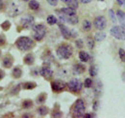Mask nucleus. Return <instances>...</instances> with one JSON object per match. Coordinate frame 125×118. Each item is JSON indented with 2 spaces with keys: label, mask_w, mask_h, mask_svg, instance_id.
<instances>
[{
  "label": "nucleus",
  "mask_w": 125,
  "mask_h": 118,
  "mask_svg": "<svg viewBox=\"0 0 125 118\" xmlns=\"http://www.w3.org/2000/svg\"><path fill=\"white\" fill-rule=\"evenodd\" d=\"M22 1H25L26 2V1H30V0H22Z\"/></svg>",
  "instance_id": "nucleus-45"
},
{
  "label": "nucleus",
  "mask_w": 125,
  "mask_h": 118,
  "mask_svg": "<svg viewBox=\"0 0 125 118\" xmlns=\"http://www.w3.org/2000/svg\"><path fill=\"white\" fill-rule=\"evenodd\" d=\"M33 33H34V39L36 41H42L46 34V27L43 24L34 25L33 26Z\"/></svg>",
  "instance_id": "nucleus-4"
},
{
  "label": "nucleus",
  "mask_w": 125,
  "mask_h": 118,
  "mask_svg": "<svg viewBox=\"0 0 125 118\" xmlns=\"http://www.w3.org/2000/svg\"><path fill=\"white\" fill-rule=\"evenodd\" d=\"M105 37H106V34L104 32H98V33L95 34L94 40L97 41V42H101V41H103L105 39Z\"/></svg>",
  "instance_id": "nucleus-22"
},
{
  "label": "nucleus",
  "mask_w": 125,
  "mask_h": 118,
  "mask_svg": "<svg viewBox=\"0 0 125 118\" xmlns=\"http://www.w3.org/2000/svg\"><path fill=\"white\" fill-rule=\"evenodd\" d=\"M41 74H42L43 77H45V78H50V77L52 76V74H53V72H52V70H51L50 68H48V67H42V68L41 69Z\"/></svg>",
  "instance_id": "nucleus-13"
},
{
  "label": "nucleus",
  "mask_w": 125,
  "mask_h": 118,
  "mask_svg": "<svg viewBox=\"0 0 125 118\" xmlns=\"http://www.w3.org/2000/svg\"><path fill=\"white\" fill-rule=\"evenodd\" d=\"M94 24L95 26V28L98 30H103L106 28L107 26V21H106V18L102 15H99L97 17H95L94 21Z\"/></svg>",
  "instance_id": "nucleus-8"
},
{
  "label": "nucleus",
  "mask_w": 125,
  "mask_h": 118,
  "mask_svg": "<svg viewBox=\"0 0 125 118\" xmlns=\"http://www.w3.org/2000/svg\"><path fill=\"white\" fill-rule=\"evenodd\" d=\"M118 54H119V57L121 59V61L125 62V50L122 48H119L118 49Z\"/></svg>",
  "instance_id": "nucleus-30"
},
{
  "label": "nucleus",
  "mask_w": 125,
  "mask_h": 118,
  "mask_svg": "<svg viewBox=\"0 0 125 118\" xmlns=\"http://www.w3.org/2000/svg\"><path fill=\"white\" fill-rule=\"evenodd\" d=\"M59 27H60V30H61L62 35L65 38V39H69V38L72 36V32L68 29L66 26H64L63 24H59Z\"/></svg>",
  "instance_id": "nucleus-11"
},
{
  "label": "nucleus",
  "mask_w": 125,
  "mask_h": 118,
  "mask_svg": "<svg viewBox=\"0 0 125 118\" xmlns=\"http://www.w3.org/2000/svg\"><path fill=\"white\" fill-rule=\"evenodd\" d=\"M73 70H74V72H75L76 74H83V73L86 71V67H85L84 65H82V64H76V65L74 66Z\"/></svg>",
  "instance_id": "nucleus-16"
},
{
  "label": "nucleus",
  "mask_w": 125,
  "mask_h": 118,
  "mask_svg": "<svg viewBox=\"0 0 125 118\" xmlns=\"http://www.w3.org/2000/svg\"><path fill=\"white\" fill-rule=\"evenodd\" d=\"M73 53V49L69 44H61L57 48V54L60 58L62 59H68Z\"/></svg>",
  "instance_id": "nucleus-2"
},
{
  "label": "nucleus",
  "mask_w": 125,
  "mask_h": 118,
  "mask_svg": "<svg viewBox=\"0 0 125 118\" xmlns=\"http://www.w3.org/2000/svg\"><path fill=\"white\" fill-rule=\"evenodd\" d=\"M0 54H1V50H0Z\"/></svg>",
  "instance_id": "nucleus-46"
},
{
  "label": "nucleus",
  "mask_w": 125,
  "mask_h": 118,
  "mask_svg": "<svg viewBox=\"0 0 125 118\" xmlns=\"http://www.w3.org/2000/svg\"><path fill=\"white\" fill-rule=\"evenodd\" d=\"M82 27H83L84 31H86V32L91 31V29H92V23H91V21H90V20H88V19H85V20L83 21Z\"/></svg>",
  "instance_id": "nucleus-20"
},
{
  "label": "nucleus",
  "mask_w": 125,
  "mask_h": 118,
  "mask_svg": "<svg viewBox=\"0 0 125 118\" xmlns=\"http://www.w3.org/2000/svg\"><path fill=\"white\" fill-rule=\"evenodd\" d=\"M85 110H86L85 102L82 99H78L73 106V116L74 117H83L85 114Z\"/></svg>",
  "instance_id": "nucleus-3"
},
{
  "label": "nucleus",
  "mask_w": 125,
  "mask_h": 118,
  "mask_svg": "<svg viewBox=\"0 0 125 118\" xmlns=\"http://www.w3.org/2000/svg\"><path fill=\"white\" fill-rule=\"evenodd\" d=\"M60 12L66 15H76V11L72 8H69V7H66V8H62L60 10Z\"/></svg>",
  "instance_id": "nucleus-15"
},
{
  "label": "nucleus",
  "mask_w": 125,
  "mask_h": 118,
  "mask_svg": "<svg viewBox=\"0 0 125 118\" xmlns=\"http://www.w3.org/2000/svg\"><path fill=\"white\" fill-rule=\"evenodd\" d=\"M13 62H14L13 57L7 55V56H5L3 58V60H2V65H3L4 68H11L13 66Z\"/></svg>",
  "instance_id": "nucleus-12"
},
{
  "label": "nucleus",
  "mask_w": 125,
  "mask_h": 118,
  "mask_svg": "<svg viewBox=\"0 0 125 118\" xmlns=\"http://www.w3.org/2000/svg\"><path fill=\"white\" fill-rule=\"evenodd\" d=\"M67 6H68L69 8H72V9L76 10V9L78 8V6H79L78 0H70V1L67 3Z\"/></svg>",
  "instance_id": "nucleus-23"
},
{
  "label": "nucleus",
  "mask_w": 125,
  "mask_h": 118,
  "mask_svg": "<svg viewBox=\"0 0 125 118\" xmlns=\"http://www.w3.org/2000/svg\"><path fill=\"white\" fill-rule=\"evenodd\" d=\"M34 61H35V57L32 53L27 54L25 57H24V63L26 65H33L34 64Z\"/></svg>",
  "instance_id": "nucleus-17"
},
{
  "label": "nucleus",
  "mask_w": 125,
  "mask_h": 118,
  "mask_svg": "<svg viewBox=\"0 0 125 118\" xmlns=\"http://www.w3.org/2000/svg\"><path fill=\"white\" fill-rule=\"evenodd\" d=\"M45 98H46V94L42 93V94H41V95L38 97V102H39V103H43V102L45 101Z\"/></svg>",
  "instance_id": "nucleus-32"
},
{
  "label": "nucleus",
  "mask_w": 125,
  "mask_h": 118,
  "mask_svg": "<svg viewBox=\"0 0 125 118\" xmlns=\"http://www.w3.org/2000/svg\"><path fill=\"white\" fill-rule=\"evenodd\" d=\"M16 47L21 51H29L34 47V41L29 37H20L16 42Z\"/></svg>",
  "instance_id": "nucleus-1"
},
{
  "label": "nucleus",
  "mask_w": 125,
  "mask_h": 118,
  "mask_svg": "<svg viewBox=\"0 0 125 118\" xmlns=\"http://www.w3.org/2000/svg\"><path fill=\"white\" fill-rule=\"evenodd\" d=\"M84 85H85V87H87V88L92 87V85H93V80H92L91 78H86V80H85V82H84Z\"/></svg>",
  "instance_id": "nucleus-29"
},
{
  "label": "nucleus",
  "mask_w": 125,
  "mask_h": 118,
  "mask_svg": "<svg viewBox=\"0 0 125 118\" xmlns=\"http://www.w3.org/2000/svg\"><path fill=\"white\" fill-rule=\"evenodd\" d=\"M116 15H117L118 21L120 23V26L125 29V13L121 10H118L117 13H116Z\"/></svg>",
  "instance_id": "nucleus-14"
},
{
  "label": "nucleus",
  "mask_w": 125,
  "mask_h": 118,
  "mask_svg": "<svg viewBox=\"0 0 125 118\" xmlns=\"http://www.w3.org/2000/svg\"><path fill=\"white\" fill-rule=\"evenodd\" d=\"M20 23L22 25V27L24 28H29V27H32L33 24H34V17L32 15H27L23 18H21L20 20Z\"/></svg>",
  "instance_id": "nucleus-10"
},
{
  "label": "nucleus",
  "mask_w": 125,
  "mask_h": 118,
  "mask_svg": "<svg viewBox=\"0 0 125 118\" xmlns=\"http://www.w3.org/2000/svg\"><path fill=\"white\" fill-rule=\"evenodd\" d=\"M12 74H13V76L15 78H19L21 76V74H22V71H21V69L19 67H16V68H14Z\"/></svg>",
  "instance_id": "nucleus-21"
},
{
  "label": "nucleus",
  "mask_w": 125,
  "mask_h": 118,
  "mask_svg": "<svg viewBox=\"0 0 125 118\" xmlns=\"http://www.w3.org/2000/svg\"><path fill=\"white\" fill-rule=\"evenodd\" d=\"M121 77H122V79H123V80L125 81V72L123 73V74H122V75H121Z\"/></svg>",
  "instance_id": "nucleus-44"
},
{
  "label": "nucleus",
  "mask_w": 125,
  "mask_h": 118,
  "mask_svg": "<svg viewBox=\"0 0 125 118\" xmlns=\"http://www.w3.org/2000/svg\"><path fill=\"white\" fill-rule=\"evenodd\" d=\"M10 26H11V23H10V21H8V20L4 21V22L1 24V27L4 30H8L10 28Z\"/></svg>",
  "instance_id": "nucleus-31"
},
{
  "label": "nucleus",
  "mask_w": 125,
  "mask_h": 118,
  "mask_svg": "<svg viewBox=\"0 0 125 118\" xmlns=\"http://www.w3.org/2000/svg\"><path fill=\"white\" fill-rule=\"evenodd\" d=\"M76 45H77V47H79V48H81V47H83V41L82 40H77L76 41Z\"/></svg>",
  "instance_id": "nucleus-37"
},
{
  "label": "nucleus",
  "mask_w": 125,
  "mask_h": 118,
  "mask_svg": "<svg viewBox=\"0 0 125 118\" xmlns=\"http://www.w3.org/2000/svg\"><path fill=\"white\" fill-rule=\"evenodd\" d=\"M61 1H62V2H63V3H65V4H67V3H68L70 0H61Z\"/></svg>",
  "instance_id": "nucleus-43"
},
{
  "label": "nucleus",
  "mask_w": 125,
  "mask_h": 118,
  "mask_svg": "<svg viewBox=\"0 0 125 118\" xmlns=\"http://www.w3.org/2000/svg\"><path fill=\"white\" fill-rule=\"evenodd\" d=\"M22 106H23L24 108H29V107L33 106V102H32L31 100H25V101L22 103Z\"/></svg>",
  "instance_id": "nucleus-27"
},
{
  "label": "nucleus",
  "mask_w": 125,
  "mask_h": 118,
  "mask_svg": "<svg viewBox=\"0 0 125 118\" xmlns=\"http://www.w3.org/2000/svg\"><path fill=\"white\" fill-rule=\"evenodd\" d=\"M82 85H83L82 82L79 79H77V78H73V79H71L67 83V87L72 92H79V91H81Z\"/></svg>",
  "instance_id": "nucleus-7"
},
{
  "label": "nucleus",
  "mask_w": 125,
  "mask_h": 118,
  "mask_svg": "<svg viewBox=\"0 0 125 118\" xmlns=\"http://www.w3.org/2000/svg\"><path fill=\"white\" fill-rule=\"evenodd\" d=\"M66 86H67V84L62 80H54L51 82V88L54 92H61Z\"/></svg>",
  "instance_id": "nucleus-9"
},
{
  "label": "nucleus",
  "mask_w": 125,
  "mask_h": 118,
  "mask_svg": "<svg viewBox=\"0 0 125 118\" xmlns=\"http://www.w3.org/2000/svg\"><path fill=\"white\" fill-rule=\"evenodd\" d=\"M38 112H39V114L42 115V116L46 115L47 112H48V108H47L46 106H40L39 109H38Z\"/></svg>",
  "instance_id": "nucleus-25"
},
{
  "label": "nucleus",
  "mask_w": 125,
  "mask_h": 118,
  "mask_svg": "<svg viewBox=\"0 0 125 118\" xmlns=\"http://www.w3.org/2000/svg\"><path fill=\"white\" fill-rule=\"evenodd\" d=\"M90 74H91V75H93V76L96 75V70H95V68H94V66H92L90 68Z\"/></svg>",
  "instance_id": "nucleus-34"
},
{
  "label": "nucleus",
  "mask_w": 125,
  "mask_h": 118,
  "mask_svg": "<svg viewBox=\"0 0 125 118\" xmlns=\"http://www.w3.org/2000/svg\"><path fill=\"white\" fill-rule=\"evenodd\" d=\"M53 116H54V117H61V116H62V113H61V112L54 113V114H53Z\"/></svg>",
  "instance_id": "nucleus-40"
},
{
  "label": "nucleus",
  "mask_w": 125,
  "mask_h": 118,
  "mask_svg": "<svg viewBox=\"0 0 125 118\" xmlns=\"http://www.w3.org/2000/svg\"><path fill=\"white\" fill-rule=\"evenodd\" d=\"M4 75H5V74H4V72L2 71V70H0V80L4 77Z\"/></svg>",
  "instance_id": "nucleus-41"
},
{
  "label": "nucleus",
  "mask_w": 125,
  "mask_h": 118,
  "mask_svg": "<svg viewBox=\"0 0 125 118\" xmlns=\"http://www.w3.org/2000/svg\"><path fill=\"white\" fill-rule=\"evenodd\" d=\"M57 22H58V20H57L56 16H54V15H49V16L47 17V23H48L49 25H54V24H56Z\"/></svg>",
  "instance_id": "nucleus-24"
},
{
  "label": "nucleus",
  "mask_w": 125,
  "mask_h": 118,
  "mask_svg": "<svg viewBox=\"0 0 125 118\" xmlns=\"http://www.w3.org/2000/svg\"><path fill=\"white\" fill-rule=\"evenodd\" d=\"M110 33L113 37H115L117 40H125V30L122 27L114 26V27L111 28Z\"/></svg>",
  "instance_id": "nucleus-5"
},
{
  "label": "nucleus",
  "mask_w": 125,
  "mask_h": 118,
  "mask_svg": "<svg viewBox=\"0 0 125 118\" xmlns=\"http://www.w3.org/2000/svg\"><path fill=\"white\" fill-rule=\"evenodd\" d=\"M29 8L33 10V11H37V10H39L40 9V3L38 2V1H36V0H31V1H29Z\"/></svg>",
  "instance_id": "nucleus-18"
},
{
  "label": "nucleus",
  "mask_w": 125,
  "mask_h": 118,
  "mask_svg": "<svg viewBox=\"0 0 125 118\" xmlns=\"http://www.w3.org/2000/svg\"><path fill=\"white\" fill-rule=\"evenodd\" d=\"M46 1L51 6H57L58 4V0H46Z\"/></svg>",
  "instance_id": "nucleus-35"
},
{
  "label": "nucleus",
  "mask_w": 125,
  "mask_h": 118,
  "mask_svg": "<svg viewBox=\"0 0 125 118\" xmlns=\"http://www.w3.org/2000/svg\"><path fill=\"white\" fill-rule=\"evenodd\" d=\"M87 44H88V47L90 49H93L94 47V40L91 37H88L87 38Z\"/></svg>",
  "instance_id": "nucleus-26"
},
{
  "label": "nucleus",
  "mask_w": 125,
  "mask_h": 118,
  "mask_svg": "<svg viewBox=\"0 0 125 118\" xmlns=\"http://www.w3.org/2000/svg\"><path fill=\"white\" fill-rule=\"evenodd\" d=\"M80 2L83 3V4H88V3L92 2V0H80Z\"/></svg>",
  "instance_id": "nucleus-39"
},
{
  "label": "nucleus",
  "mask_w": 125,
  "mask_h": 118,
  "mask_svg": "<svg viewBox=\"0 0 125 118\" xmlns=\"http://www.w3.org/2000/svg\"><path fill=\"white\" fill-rule=\"evenodd\" d=\"M23 87L25 89H33L36 87V83H35V82H26V83L23 85Z\"/></svg>",
  "instance_id": "nucleus-28"
},
{
  "label": "nucleus",
  "mask_w": 125,
  "mask_h": 118,
  "mask_svg": "<svg viewBox=\"0 0 125 118\" xmlns=\"http://www.w3.org/2000/svg\"><path fill=\"white\" fill-rule=\"evenodd\" d=\"M22 5L17 3V2H12L9 6V10H8V13L9 15H12V16H16V15H18L21 11H22Z\"/></svg>",
  "instance_id": "nucleus-6"
},
{
  "label": "nucleus",
  "mask_w": 125,
  "mask_h": 118,
  "mask_svg": "<svg viewBox=\"0 0 125 118\" xmlns=\"http://www.w3.org/2000/svg\"><path fill=\"white\" fill-rule=\"evenodd\" d=\"M109 15H110L111 19H112V21H113V22H116V18H115V13H114V11H113V10H110Z\"/></svg>",
  "instance_id": "nucleus-33"
},
{
  "label": "nucleus",
  "mask_w": 125,
  "mask_h": 118,
  "mask_svg": "<svg viewBox=\"0 0 125 118\" xmlns=\"http://www.w3.org/2000/svg\"><path fill=\"white\" fill-rule=\"evenodd\" d=\"M3 6H4V2H3V0H0V10L3 8Z\"/></svg>",
  "instance_id": "nucleus-42"
},
{
  "label": "nucleus",
  "mask_w": 125,
  "mask_h": 118,
  "mask_svg": "<svg viewBox=\"0 0 125 118\" xmlns=\"http://www.w3.org/2000/svg\"><path fill=\"white\" fill-rule=\"evenodd\" d=\"M5 42H6L5 36H4V35H0V45H4V44H5Z\"/></svg>",
  "instance_id": "nucleus-36"
},
{
  "label": "nucleus",
  "mask_w": 125,
  "mask_h": 118,
  "mask_svg": "<svg viewBox=\"0 0 125 118\" xmlns=\"http://www.w3.org/2000/svg\"><path fill=\"white\" fill-rule=\"evenodd\" d=\"M117 3L120 5V6H124L125 5V0H116Z\"/></svg>",
  "instance_id": "nucleus-38"
},
{
  "label": "nucleus",
  "mask_w": 125,
  "mask_h": 118,
  "mask_svg": "<svg viewBox=\"0 0 125 118\" xmlns=\"http://www.w3.org/2000/svg\"><path fill=\"white\" fill-rule=\"evenodd\" d=\"M79 58H80L81 61H83V62H88L90 60V55H89L88 52L82 50V51L79 52Z\"/></svg>",
  "instance_id": "nucleus-19"
}]
</instances>
